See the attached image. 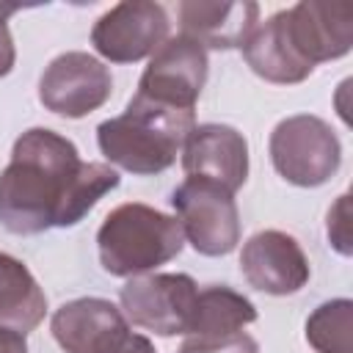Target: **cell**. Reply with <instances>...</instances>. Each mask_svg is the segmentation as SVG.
I'll list each match as a JSON object with an SVG mask.
<instances>
[{
	"instance_id": "11",
	"label": "cell",
	"mask_w": 353,
	"mask_h": 353,
	"mask_svg": "<svg viewBox=\"0 0 353 353\" xmlns=\"http://www.w3.org/2000/svg\"><path fill=\"white\" fill-rule=\"evenodd\" d=\"M240 270L265 295H295L306 287L312 268L301 243L281 229H262L243 243Z\"/></svg>"
},
{
	"instance_id": "19",
	"label": "cell",
	"mask_w": 353,
	"mask_h": 353,
	"mask_svg": "<svg viewBox=\"0 0 353 353\" xmlns=\"http://www.w3.org/2000/svg\"><path fill=\"white\" fill-rule=\"evenodd\" d=\"M179 353H259V345L251 334L234 331L221 336H185Z\"/></svg>"
},
{
	"instance_id": "6",
	"label": "cell",
	"mask_w": 353,
	"mask_h": 353,
	"mask_svg": "<svg viewBox=\"0 0 353 353\" xmlns=\"http://www.w3.org/2000/svg\"><path fill=\"white\" fill-rule=\"evenodd\" d=\"M199 287L188 273H143L121 287V312L127 323L157 336L188 334Z\"/></svg>"
},
{
	"instance_id": "21",
	"label": "cell",
	"mask_w": 353,
	"mask_h": 353,
	"mask_svg": "<svg viewBox=\"0 0 353 353\" xmlns=\"http://www.w3.org/2000/svg\"><path fill=\"white\" fill-rule=\"evenodd\" d=\"M17 11H19L17 3H0V77H6L17 61V47H14L11 30H8V17Z\"/></svg>"
},
{
	"instance_id": "1",
	"label": "cell",
	"mask_w": 353,
	"mask_h": 353,
	"mask_svg": "<svg viewBox=\"0 0 353 353\" xmlns=\"http://www.w3.org/2000/svg\"><path fill=\"white\" fill-rule=\"evenodd\" d=\"M113 188L119 171L108 163L80 160L77 146L55 130L30 127L0 171V223L11 234H39L74 226Z\"/></svg>"
},
{
	"instance_id": "13",
	"label": "cell",
	"mask_w": 353,
	"mask_h": 353,
	"mask_svg": "<svg viewBox=\"0 0 353 353\" xmlns=\"http://www.w3.org/2000/svg\"><path fill=\"white\" fill-rule=\"evenodd\" d=\"M50 328L66 353H110L130 331V323L105 298H74L55 309Z\"/></svg>"
},
{
	"instance_id": "12",
	"label": "cell",
	"mask_w": 353,
	"mask_h": 353,
	"mask_svg": "<svg viewBox=\"0 0 353 353\" xmlns=\"http://www.w3.org/2000/svg\"><path fill=\"white\" fill-rule=\"evenodd\" d=\"M182 168L234 193L248 179V141L229 124H196L182 143Z\"/></svg>"
},
{
	"instance_id": "3",
	"label": "cell",
	"mask_w": 353,
	"mask_h": 353,
	"mask_svg": "<svg viewBox=\"0 0 353 353\" xmlns=\"http://www.w3.org/2000/svg\"><path fill=\"white\" fill-rule=\"evenodd\" d=\"M185 234L179 221L141 201H127L110 210L97 232L102 268L121 279L152 273L179 256Z\"/></svg>"
},
{
	"instance_id": "8",
	"label": "cell",
	"mask_w": 353,
	"mask_h": 353,
	"mask_svg": "<svg viewBox=\"0 0 353 353\" xmlns=\"http://www.w3.org/2000/svg\"><path fill=\"white\" fill-rule=\"evenodd\" d=\"M110 69L83 50L55 55L39 77V102L50 113L66 119H83L94 113L110 99Z\"/></svg>"
},
{
	"instance_id": "2",
	"label": "cell",
	"mask_w": 353,
	"mask_h": 353,
	"mask_svg": "<svg viewBox=\"0 0 353 353\" xmlns=\"http://www.w3.org/2000/svg\"><path fill=\"white\" fill-rule=\"evenodd\" d=\"M196 127L193 110H176L132 97L121 116L97 127V143L108 163L135 176H152L174 165L185 138Z\"/></svg>"
},
{
	"instance_id": "9",
	"label": "cell",
	"mask_w": 353,
	"mask_h": 353,
	"mask_svg": "<svg viewBox=\"0 0 353 353\" xmlns=\"http://www.w3.org/2000/svg\"><path fill=\"white\" fill-rule=\"evenodd\" d=\"M279 14L292 52L312 69L347 55L353 47L350 0H301Z\"/></svg>"
},
{
	"instance_id": "22",
	"label": "cell",
	"mask_w": 353,
	"mask_h": 353,
	"mask_svg": "<svg viewBox=\"0 0 353 353\" xmlns=\"http://www.w3.org/2000/svg\"><path fill=\"white\" fill-rule=\"evenodd\" d=\"M110 353H157V350H154V345H152L143 334L127 331V334H124V339H121Z\"/></svg>"
},
{
	"instance_id": "18",
	"label": "cell",
	"mask_w": 353,
	"mask_h": 353,
	"mask_svg": "<svg viewBox=\"0 0 353 353\" xmlns=\"http://www.w3.org/2000/svg\"><path fill=\"white\" fill-rule=\"evenodd\" d=\"M306 342L317 353H353V303L347 298L320 303L306 320Z\"/></svg>"
},
{
	"instance_id": "14",
	"label": "cell",
	"mask_w": 353,
	"mask_h": 353,
	"mask_svg": "<svg viewBox=\"0 0 353 353\" xmlns=\"http://www.w3.org/2000/svg\"><path fill=\"white\" fill-rule=\"evenodd\" d=\"M179 33L201 44L204 50H234L243 47L248 33L256 28V3H204L185 0L176 6Z\"/></svg>"
},
{
	"instance_id": "17",
	"label": "cell",
	"mask_w": 353,
	"mask_h": 353,
	"mask_svg": "<svg viewBox=\"0 0 353 353\" xmlns=\"http://www.w3.org/2000/svg\"><path fill=\"white\" fill-rule=\"evenodd\" d=\"M256 320V306L226 284H210L199 290L193 320L185 336H221L243 331Z\"/></svg>"
},
{
	"instance_id": "23",
	"label": "cell",
	"mask_w": 353,
	"mask_h": 353,
	"mask_svg": "<svg viewBox=\"0 0 353 353\" xmlns=\"http://www.w3.org/2000/svg\"><path fill=\"white\" fill-rule=\"evenodd\" d=\"M0 353H28V342L25 334L0 325Z\"/></svg>"
},
{
	"instance_id": "15",
	"label": "cell",
	"mask_w": 353,
	"mask_h": 353,
	"mask_svg": "<svg viewBox=\"0 0 353 353\" xmlns=\"http://www.w3.org/2000/svg\"><path fill=\"white\" fill-rule=\"evenodd\" d=\"M240 50H243V58L251 66V72L276 85L303 83L314 72L292 52L290 41L284 36L279 11L273 17H268L265 22H256V28L248 33V39L243 41Z\"/></svg>"
},
{
	"instance_id": "7",
	"label": "cell",
	"mask_w": 353,
	"mask_h": 353,
	"mask_svg": "<svg viewBox=\"0 0 353 353\" xmlns=\"http://www.w3.org/2000/svg\"><path fill=\"white\" fill-rule=\"evenodd\" d=\"M207 72H210V61L201 44H196L182 33L168 36L149 58L138 80L135 97L176 110H193L207 83Z\"/></svg>"
},
{
	"instance_id": "16",
	"label": "cell",
	"mask_w": 353,
	"mask_h": 353,
	"mask_svg": "<svg viewBox=\"0 0 353 353\" xmlns=\"http://www.w3.org/2000/svg\"><path fill=\"white\" fill-rule=\"evenodd\" d=\"M47 314V295L28 265L0 251V325L30 334Z\"/></svg>"
},
{
	"instance_id": "10",
	"label": "cell",
	"mask_w": 353,
	"mask_h": 353,
	"mask_svg": "<svg viewBox=\"0 0 353 353\" xmlns=\"http://www.w3.org/2000/svg\"><path fill=\"white\" fill-rule=\"evenodd\" d=\"M171 22L160 3L124 0L108 8L91 28L94 50L110 63H135L152 58L168 39Z\"/></svg>"
},
{
	"instance_id": "4",
	"label": "cell",
	"mask_w": 353,
	"mask_h": 353,
	"mask_svg": "<svg viewBox=\"0 0 353 353\" xmlns=\"http://www.w3.org/2000/svg\"><path fill=\"white\" fill-rule=\"evenodd\" d=\"M268 149L279 176L298 188L325 185L342 163V143L334 127L312 113L281 119L270 132Z\"/></svg>"
},
{
	"instance_id": "5",
	"label": "cell",
	"mask_w": 353,
	"mask_h": 353,
	"mask_svg": "<svg viewBox=\"0 0 353 353\" xmlns=\"http://www.w3.org/2000/svg\"><path fill=\"white\" fill-rule=\"evenodd\" d=\"M185 240L204 256H226L240 243L234 193L218 182L188 176L171 196Z\"/></svg>"
},
{
	"instance_id": "20",
	"label": "cell",
	"mask_w": 353,
	"mask_h": 353,
	"mask_svg": "<svg viewBox=\"0 0 353 353\" xmlns=\"http://www.w3.org/2000/svg\"><path fill=\"white\" fill-rule=\"evenodd\" d=\"M325 232H328V240L331 245L347 256L353 251V243H350V193H342L334 207L328 210V221H325Z\"/></svg>"
}]
</instances>
